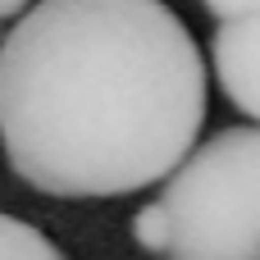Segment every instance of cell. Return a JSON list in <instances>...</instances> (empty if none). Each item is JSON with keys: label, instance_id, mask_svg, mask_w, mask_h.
<instances>
[{"label": "cell", "instance_id": "obj_1", "mask_svg": "<svg viewBox=\"0 0 260 260\" xmlns=\"http://www.w3.org/2000/svg\"><path fill=\"white\" fill-rule=\"evenodd\" d=\"M206 59L155 0H46L0 37V146L46 197L165 183L206 123Z\"/></svg>", "mask_w": 260, "mask_h": 260}, {"label": "cell", "instance_id": "obj_2", "mask_svg": "<svg viewBox=\"0 0 260 260\" xmlns=\"http://www.w3.org/2000/svg\"><path fill=\"white\" fill-rule=\"evenodd\" d=\"M165 260H260V137L224 128L160 183Z\"/></svg>", "mask_w": 260, "mask_h": 260}, {"label": "cell", "instance_id": "obj_3", "mask_svg": "<svg viewBox=\"0 0 260 260\" xmlns=\"http://www.w3.org/2000/svg\"><path fill=\"white\" fill-rule=\"evenodd\" d=\"M260 9L247 18H229V23H215V37H210V59H215V73H219V87L224 96L233 101L238 114L256 119L260 114Z\"/></svg>", "mask_w": 260, "mask_h": 260}, {"label": "cell", "instance_id": "obj_4", "mask_svg": "<svg viewBox=\"0 0 260 260\" xmlns=\"http://www.w3.org/2000/svg\"><path fill=\"white\" fill-rule=\"evenodd\" d=\"M0 260H64V251L27 219H14L0 210Z\"/></svg>", "mask_w": 260, "mask_h": 260}, {"label": "cell", "instance_id": "obj_5", "mask_svg": "<svg viewBox=\"0 0 260 260\" xmlns=\"http://www.w3.org/2000/svg\"><path fill=\"white\" fill-rule=\"evenodd\" d=\"M133 242H137L142 251H151V256L165 251V215L155 210V201L133 215Z\"/></svg>", "mask_w": 260, "mask_h": 260}, {"label": "cell", "instance_id": "obj_6", "mask_svg": "<svg viewBox=\"0 0 260 260\" xmlns=\"http://www.w3.org/2000/svg\"><path fill=\"white\" fill-rule=\"evenodd\" d=\"M260 5H251V0H210L206 5V14L215 18V23H229V18H247V14H256Z\"/></svg>", "mask_w": 260, "mask_h": 260}, {"label": "cell", "instance_id": "obj_7", "mask_svg": "<svg viewBox=\"0 0 260 260\" xmlns=\"http://www.w3.org/2000/svg\"><path fill=\"white\" fill-rule=\"evenodd\" d=\"M23 9H27V5H18V0H0V23H5V18H18Z\"/></svg>", "mask_w": 260, "mask_h": 260}, {"label": "cell", "instance_id": "obj_8", "mask_svg": "<svg viewBox=\"0 0 260 260\" xmlns=\"http://www.w3.org/2000/svg\"><path fill=\"white\" fill-rule=\"evenodd\" d=\"M0 37H5V32H0Z\"/></svg>", "mask_w": 260, "mask_h": 260}]
</instances>
